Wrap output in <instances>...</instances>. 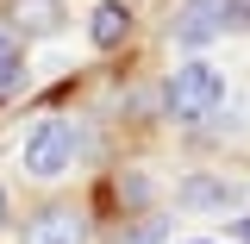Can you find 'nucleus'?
I'll list each match as a JSON object with an SVG mask.
<instances>
[{
	"label": "nucleus",
	"instance_id": "1",
	"mask_svg": "<svg viewBox=\"0 0 250 244\" xmlns=\"http://www.w3.org/2000/svg\"><path fill=\"white\" fill-rule=\"evenodd\" d=\"M219 94H225V82H219L213 63H182L169 75V88H163V107H169V119L200 125L207 113H219Z\"/></svg>",
	"mask_w": 250,
	"mask_h": 244
},
{
	"label": "nucleus",
	"instance_id": "2",
	"mask_svg": "<svg viewBox=\"0 0 250 244\" xmlns=\"http://www.w3.org/2000/svg\"><path fill=\"white\" fill-rule=\"evenodd\" d=\"M69 163H75V132H69V119H44L25 138V169L50 182V176H62Z\"/></svg>",
	"mask_w": 250,
	"mask_h": 244
},
{
	"label": "nucleus",
	"instance_id": "3",
	"mask_svg": "<svg viewBox=\"0 0 250 244\" xmlns=\"http://www.w3.org/2000/svg\"><path fill=\"white\" fill-rule=\"evenodd\" d=\"M225 31H238V0H188L175 19V44H213Z\"/></svg>",
	"mask_w": 250,
	"mask_h": 244
},
{
	"label": "nucleus",
	"instance_id": "4",
	"mask_svg": "<svg viewBox=\"0 0 250 244\" xmlns=\"http://www.w3.org/2000/svg\"><path fill=\"white\" fill-rule=\"evenodd\" d=\"M25 244H82V219H75V207H44V213L25 225Z\"/></svg>",
	"mask_w": 250,
	"mask_h": 244
},
{
	"label": "nucleus",
	"instance_id": "5",
	"mask_svg": "<svg viewBox=\"0 0 250 244\" xmlns=\"http://www.w3.org/2000/svg\"><path fill=\"white\" fill-rule=\"evenodd\" d=\"M13 31H25V38H50L62 31V0H13Z\"/></svg>",
	"mask_w": 250,
	"mask_h": 244
},
{
	"label": "nucleus",
	"instance_id": "6",
	"mask_svg": "<svg viewBox=\"0 0 250 244\" xmlns=\"http://www.w3.org/2000/svg\"><path fill=\"white\" fill-rule=\"evenodd\" d=\"M125 31H131V13H125L119 0H100V6L88 13V38L100 44V50H113V44H119Z\"/></svg>",
	"mask_w": 250,
	"mask_h": 244
},
{
	"label": "nucleus",
	"instance_id": "7",
	"mask_svg": "<svg viewBox=\"0 0 250 244\" xmlns=\"http://www.w3.org/2000/svg\"><path fill=\"white\" fill-rule=\"evenodd\" d=\"M19 75H25L19 50H13V57H0V94H13V88H19Z\"/></svg>",
	"mask_w": 250,
	"mask_h": 244
},
{
	"label": "nucleus",
	"instance_id": "8",
	"mask_svg": "<svg viewBox=\"0 0 250 244\" xmlns=\"http://www.w3.org/2000/svg\"><path fill=\"white\" fill-rule=\"evenodd\" d=\"M13 50H19V44H13V25L0 19V57H13Z\"/></svg>",
	"mask_w": 250,
	"mask_h": 244
},
{
	"label": "nucleus",
	"instance_id": "9",
	"mask_svg": "<svg viewBox=\"0 0 250 244\" xmlns=\"http://www.w3.org/2000/svg\"><path fill=\"white\" fill-rule=\"evenodd\" d=\"M0 225H6V188H0Z\"/></svg>",
	"mask_w": 250,
	"mask_h": 244
},
{
	"label": "nucleus",
	"instance_id": "10",
	"mask_svg": "<svg viewBox=\"0 0 250 244\" xmlns=\"http://www.w3.org/2000/svg\"><path fill=\"white\" fill-rule=\"evenodd\" d=\"M238 232H244V238H250V219H238Z\"/></svg>",
	"mask_w": 250,
	"mask_h": 244
}]
</instances>
